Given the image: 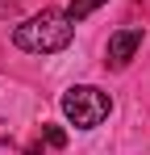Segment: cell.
I'll return each mask as SVG.
<instances>
[{
	"label": "cell",
	"mask_w": 150,
	"mask_h": 155,
	"mask_svg": "<svg viewBox=\"0 0 150 155\" xmlns=\"http://www.w3.org/2000/svg\"><path fill=\"white\" fill-rule=\"evenodd\" d=\"M108 113H113V97L100 92L96 84H75L63 92V117L75 130H96Z\"/></svg>",
	"instance_id": "7a4b0ae2"
},
{
	"label": "cell",
	"mask_w": 150,
	"mask_h": 155,
	"mask_svg": "<svg viewBox=\"0 0 150 155\" xmlns=\"http://www.w3.org/2000/svg\"><path fill=\"white\" fill-rule=\"evenodd\" d=\"M100 4H104V0H71L67 17H71V21H83V17H92V13H96Z\"/></svg>",
	"instance_id": "277c9868"
},
{
	"label": "cell",
	"mask_w": 150,
	"mask_h": 155,
	"mask_svg": "<svg viewBox=\"0 0 150 155\" xmlns=\"http://www.w3.org/2000/svg\"><path fill=\"white\" fill-rule=\"evenodd\" d=\"M138 46H142V29H117L113 38H108V63L113 67H125L133 54H138Z\"/></svg>",
	"instance_id": "3957f363"
},
{
	"label": "cell",
	"mask_w": 150,
	"mask_h": 155,
	"mask_svg": "<svg viewBox=\"0 0 150 155\" xmlns=\"http://www.w3.org/2000/svg\"><path fill=\"white\" fill-rule=\"evenodd\" d=\"M75 38V21L58 8H42L38 17H29L13 29V42L29 54H54V51H67Z\"/></svg>",
	"instance_id": "6da1fadb"
},
{
	"label": "cell",
	"mask_w": 150,
	"mask_h": 155,
	"mask_svg": "<svg viewBox=\"0 0 150 155\" xmlns=\"http://www.w3.org/2000/svg\"><path fill=\"white\" fill-rule=\"evenodd\" d=\"M42 143L54 147V151H63V147H67V130L63 126H42Z\"/></svg>",
	"instance_id": "5b68a950"
}]
</instances>
